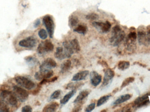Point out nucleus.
<instances>
[{
  "mask_svg": "<svg viewBox=\"0 0 150 112\" xmlns=\"http://www.w3.org/2000/svg\"><path fill=\"white\" fill-rule=\"evenodd\" d=\"M147 35H148V37H149V38L150 39V30L149 32H148Z\"/></svg>",
  "mask_w": 150,
  "mask_h": 112,
  "instance_id": "ea45409f",
  "label": "nucleus"
},
{
  "mask_svg": "<svg viewBox=\"0 0 150 112\" xmlns=\"http://www.w3.org/2000/svg\"><path fill=\"white\" fill-rule=\"evenodd\" d=\"M13 93L16 97L20 102L23 103L28 99L29 94L24 89L17 85H15L13 87Z\"/></svg>",
  "mask_w": 150,
  "mask_h": 112,
  "instance_id": "423d86ee",
  "label": "nucleus"
},
{
  "mask_svg": "<svg viewBox=\"0 0 150 112\" xmlns=\"http://www.w3.org/2000/svg\"><path fill=\"white\" fill-rule=\"evenodd\" d=\"M72 65L71 61L69 60H66L62 63L61 65V73H64L67 72L70 69Z\"/></svg>",
  "mask_w": 150,
  "mask_h": 112,
  "instance_id": "412c9836",
  "label": "nucleus"
},
{
  "mask_svg": "<svg viewBox=\"0 0 150 112\" xmlns=\"http://www.w3.org/2000/svg\"><path fill=\"white\" fill-rule=\"evenodd\" d=\"M82 85H83V83L77 82H76L70 83L68 84L67 85L65 88L67 89L76 90L77 89H78L79 87H81Z\"/></svg>",
  "mask_w": 150,
  "mask_h": 112,
  "instance_id": "b1692460",
  "label": "nucleus"
},
{
  "mask_svg": "<svg viewBox=\"0 0 150 112\" xmlns=\"http://www.w3.org/2000/svg\"><path fill=\"white\" fill-rule=\"evenodd\" d=\"M95 107V103H92V104H90V105L88 106L85 109L86 112H91L92 111L94 110Z\"/></svg>",
  "mask_w": 150,
  "mask_h": 112,
  "instance_id": "f704fd0d",
  "label": "nucleus"
},
{
  "mask_svg": "<svg viewBox=\"0 0 150 112\" xmlns=\"http://www.w3.org/2000/svg\"><path fill=\"white\" fill-rule=\"evenodd\" d=\"M38 35L41 39H45L47 37V32L44 29H41L38 32Z\"/></svg>",
  "mask_w": 150,
  "mask_h": 112,
  "instance_id": "473e14b6",
  "label": "nucleus"
},
{
  "mask_svg": "<svg viewBox=\"0 0 150 112\" xmlns=\"http://www.w3.org/2000/svg\"><path fill=\"white\" fill-rule=\"evenodd\" d=\"M59 104L57 103H52L47 105L43 108V112H54L57 111L59 108Z\"/></svg>",
  "mask_w": 150,
  "mask_h": 112,
  "instance_id": "6ab92c4d",
  "label": "nucleus"
},
{
  "mask_svg": "<svg viewBox=\"0 0 150 112\" xmlns=\"http://www.w3.org/2000/svg\"><path fill=\"white\" fill-rule=\"evenodd\" d=\"M78 23L79 19L77 17L74 15H71L69 17V26L71 28H74L76 26Z\"/></svg>",
  "mask_w": 150,
  "mask_h": 112,
  "instance_id": "a878e982",
  "label": "nucleus"
},
{
  "mask_svg": "<svg viewBox=\"0 0 150 112\" xmlns=\"http://www.w3.org/2000/svg\"><path fill=\"white\" fill-rule=\"evenodd\" d=\"M86 18L88 20H97L99 18V16L98 14L96 13H90L86 15Z\"/></svg>",
  "mask_w": 150,
  "mask_h": 112,
  "instance_id": "2f4dec72",
  "label": "nucleus"
},
{
  "mask_svg": "<svg viewBox=\"0 0 150 112\" xmlns=\"http://www.w3.org/2000/svg\"><path fill=\"white\" fill-rule=\"evenodd\" d=\"M91 92V90L85 89L79 92L78 96L76 97L74 101V104H78V103H82L83 100L86 98Z\"/></svg>",
  "mask_w": 150,
  "mask_h": 112,
  "instance_id": "2eb2a0df",
  "label": "nucleus"
},
{
  "mask_svg": "<svg viewBox=\"0 0 150 112\" xmlns=\"http://www.w3.org/2000/svg\"><path fill=\"white\" fill-rule=\"evenodd\" d=\"M125 37V33L119 25H116L112 30V36L110 38V43L114 46H117L123 41Z\"/></svg>",
  "mask_w": 150,
  "mask_h": 112,
  "instance_id": "f257e3e1",
  "label": "nucleus"
},
{
  "mask_svg": "<svg viewBox=\"0 0 150 112\" xmlns=\"http://www.w3.org/2000/svg\"><path fill=\"white\" fill-rule=\"evenodd\" d=\"M37 44V41L36 39L32 36L22 39L18 43L19 46L27 48H33L36 46Z\"/></svg>",
  "mask_w": 150,
  "mask_h": 112,
  "instance_id": "6e6552de",
  "label": "nucleus"
},
{
  "mask_svg": "<svg viewBox=\"0 0 150 112\" xmlns=\"http://www.w3.org/2000/svg\"><path fill=\"white\" fill-rule=\"evenodd\" d=\"M58 77H52L51 79H47V83L53 82H55V81L58 79Z\"/></svg>",
  "mask_w": 150,
  "mask_h": 112,
  "instance_id": "58836bf2",
  "label": "nucleus"
},
{
  "mask_svg": "<svg viewBox=\"0 0 150 112\" xmlns=\"http://www.w3.org/2000/svg\"><path fill=\"white\" fill-rule=\"evenodd\" d=\"M43 23L46 28L49 37L52 38L54 31V23L53 18L49 15L45 16L43 17Z\"/></svg>",
  "mask_w": 150,
  "mask_h": 112,
  "instance_id": "7ed1b4c3",
  "label": "nucleus"
},
{
  "mask_svg": "<svg viewBox=\"0 0 150 112\" xmlns=\"http://www.w3.org/2000/svg\"><path fill=\"white\" fill-rule=\"evenodd\" d=\"M22 112H31L32 111V108L30 106H25L22 108Z\"/></svg>",
  "mask_w": 150,
  "mask_h": 112,
  "instance_id": "c9c22d12",
  "label": "nucleus"
},
{
  "mask_svg": "<svg viewBox=\"0 0 150 112\" xmlns=\"http://www.w3.org/2000/svg\"><path fill=\"white\" fill-rule=\"evenodd\" d=\"M150 103V100L149 99H147V100L144 101V102H142L141 104H139V105H137V107H142L143 106H145L147 105L149 103Z\"/></svg>",
  "mask_w": 150,
  "mask_h": 112,
  "instance_id": "e433bc0d",
  "label": "nucleus"
},
{
  "mask_svg": "<svg viewBox=\"0 0 150 112\" xmlns=\"http://www.w3.org/2000/svg\"><path fill=\"white\" fill-rule=\"evenodd\" d=\"M89 71L86 70L78 72L73 76L72 81L74 82H79V81L84 80L89 75Z\"/></svg>",
  "mask_w": 150,
  "mask_h": 112,
  "instance_id": "dca6fc26",
  "label": "nucleus"
},
{
  "mask_svg": "<svg viewBox=\"0 0 150 112\" xmlns=\"http://www.w3.org/2000/svg\"><path fill=\"white\" fill-rule=\"evenodd\" d=\"M40 24V20L39 19H37V20L35 21V22H34V27H35V28H37V27H38L39 26Z\"/></svg>",
  "mask_w": 150,
  "mask_h": 112,
  "instance_id": "4c0bfd02",
  "label": "nucleus"
},
{
  "mask_svg": "<svg viewBox=\"0 0 150 112\" xmlns=\"http://www.w3.org/2000/svg\"><path fill=\"white\" fill-rule=\"evenodd\" d=\"M61 94V91L60 90L55 91L50 96V100L58 99L60 97Z\"/></svg>",
  "mask_w": 150,
  "mask_h": 112,
  "instance_id": "7c9ffc66",
  "label": "nucleus"
},
{
  "mask_svg": "<svg viewBox=\"0 0 150 112\" xmlns=\"http://www.w3.org/2000/svg\"><path fill=\"white\" fill-rule=\"evenodd\" d=\"M127 38L131 39V40H136L137 38V34L136 32H130L128 35Z\"/></svg>",
  "mask_w": 150,
  "mask_h": 112,
  "instance_id": "72a5a7b5",
  "label": "nucleus"
},
{
  "mask_svg": "<svg viewBox=\"0 0 150 112\" xmlns=\"http://www.w3.org/2000/svg\"><path fill=\"white\" fill-rule=\"evenodd\" d=\"M149 94H145L144 96H143L142 97H140L137 99L135 100L134 104L136 105H138L139 104H141V103L144 102V101L147 100V99H149Z\"/></svg>",
  "mask_w": 150,
  "mask_h": 112,
  "instance_id": "c85d7f7f",
  "label": "nucleus"
},
{
  "mask_svg": "<svg viewBox=\"0 0 150 112\" xmlns=\"http://www.w3.org/2000/svg\"><path fill=\"white\" fill-rule=\"evenodd\" d=\"M26 63L30 66H34L38 65L39 61L38 59L32 56H27L25 58Z\"/></svg>",
  "mask_w": 150,
  "mask_h": 112,
  "instance_id": "393cba45",
  "label": "nucleus"
},
{
  "mask_svg": "<svg viewBox=\"0 0 150 112\" xmlns=\"http://www.w3.org/2000/svg\"><path fill=\"white\" fill-rule=\"evenodd\" d=\"M132 97V95L130 94H125L124 95L118 98L113 103V105H118L122 103H124L126 101H128Z\"/></svg>",
  "mask_w": 150,
  "mask_h": 112,
  "instance_id": "a211bd4d",
  "label": "nucleus"
},
{
  "mask_svg": "<svg viewBox=\"0 0 150 112\" xmlns=\"http://www.w3.org/2000/svg\"><path fill=\"white\" fill-rule=\"evenodd\" d=\"M90 77L91 83L94 87H97L101 82L102 77L96 71H92L90 73Z\"/></svg>",
  "mask_w": 150,
  "mask_h": 112,
  "instance_id": "f8f14e48",
  "label": "nucleus"
},
{
  "mask_svg": "<svg viewBox=\"0 0 150 112\" xmlns=\"http://www.w3.org/2000/svg\"><path fill=\"white\" fill-rule=\"evenodd\" d=\"M3 101L11 106H16L18 104V99L13 92L8 90H3L0 94Z\"/></svg>",
  "mask_w": 150,
  "mask_h": 112,
  "instance_id": "f03ea898",
  "label": "nucleus"
},
{
  "mask_svg": "<svg viewBox=\"0 0 150 112\" xmlns=\"http://www.w3.org/2000/svg\"><path fill=\"white\" fill-rule=\"evenodd\" d=\"M74 53H78L80 51V46L77 39H74L69 42Z\"/></svg>",
  "mask_w": 150,
  "mask_h": 112,
  "instance_id": "aec40b11",
  "label": "nucleus"
},
{
  "mask_svg": "<svg viewBox=\"0 0 150 112\" xmlns=\"http://www.w3.org/2000/svg\"><path fill=\"white\" fill-rule=\"evenodd\" d=\"M76 92V89L72 90L71 91L66 94L63 98L61 100L60 103L61 104L65 105L69 101L70 99L74 96Z\"/></svg>",
  "mask_w": 150,
  "mask_h": 112,
  "instance_id": "f3484780",
  "label": "nucleus"
},
{
  "mask_svg": "<svg viewBox=\"0 0 150 112\" xmlns=\"http://www.w3.org/2000/svg\"><path fill=\"white\" fill-rule=\"evenodd\" d=\"M92 25L99 32L102 33H107L109 32L112 26L111 23L108 21L105 23L94 22L92 23Z\"/></svg>",
  "mask_w": 150,
  "mask_h": 112,
  "instance_id": "0eeeda50",
  "label": "nucleus"
},
{
  "mask_svg": "<svg viewBox=\"0 0 150 112\" xmlns=\"http://www.w3.org/2000/svg\"><path fill=\"white\" fill-rule=\"evenodd\" d=\"M114 76V71L111 69H107L105 71L102 85L103 86H106L109 84Z\"/></svg>",
  "mask_w": 150,
  "mask_h": 112,
  "instance_id": "9b49d317",
  "label": "nucleus"
},
{
  "mask_svg": "<svg viewBox=\"0 0 150 112\" xmlns=\"http://www.w3.org/2000/svg\"><path fill=\"white\" fill-rule=\"evenodd\" d=\"M134 77H132L126 78V79H125V80L123 81V82H122V84L121 86V89H123L124 87L127 86L129 84L134 82Z\"/></svg>",
  "mask_w": 150,
  "mask_h": 112,
  "instance_id": "cd10ccee",
  "label": "nucleus"
},
{
  "mask_svg": "<svg viewBox=\"0 0 150 112\" xmlns=\"http://www.w3.org/2000/svg\"><path fill=\"white\" fill-rule=\"evenodd\" d=\"M111 97V95H106V96H104L100 97L97 102V106L98 107V106H101L102 105L104 104L105 103H106L108 101Z\"/></svg>",
  "mask_w": 150,
  "mask_h": 112,
  "instance_id": "bb28decb",
  "label": "nucleus"
},
{
  "mask_svg": "<svg viewBox=\"0 0 150 112\" xmlns=\"http://www.w3.org/2000/svg\"><path fill=\"white\" fill-rule=\"evenodd\" d=\"M137 36H138V42L140 44L147 46L149 44L150 39L144 31H138Z\"/></svg>",
  "mask_w": 150,
  "mask_h": 112,
  "instance_id": "ddd939ff",
  "label": "nucleus"
},
{
  "mask_svg": "<svg viewBox=\"0 0 150 112\" xmlns=\"http://www.w3.org/2000/svg\"><path fill=\"white\" fill-rule=\"evenodd\" d=\"M9 111V108L3 101H0V112H8Z\"/></svg>",
  "mask_w": 150,
  "mask_h": 112,
  "instance_id": "c756f323",
  "label": "nucleus"
},
{
  "mask_svg": "<svg viewBox=\"0 0 150 112\" xmlns=\"http://www.w3.org/2000/svg\"><path fill=\"white\" fill-rule=\"evenodd\" d=\"M15 80L18 84L21 87L28 90H31L36 86L35 83L30 79L23 76H17L15 77Z\"/></svg>",
  "mask_w": 150,
  "mask_h": 112,
  "instance_id": "20e7f679",
  "label": "nucleus"
},
{
  "mask_svg": "<svg viewBox=\"0 0 150 112\" xmlns=\"http://www.w3.org/2000/svg\"><path fill=\"white\" fill-rule=\"evenodd\" d=\"M54 72L52 70H40L36 72L34 77L38 81H41L44 79H49L53 76Z\"/></svg>",
  "mask_w": 150,
  "mask_h": 112,
  "instance_id": "9d476101",
  "label": "nucleus"
},
{
  "mask_svg": "<svg viewBox=\"0 0 150 112\" xmlns=\"http://www.w3.org/2000/svg\"><path fill=\"white\" fill-rule=\"evenodd\" d=\"M54 49V46L51 41L46 40L41 42L38 47L37 51L40 55H44L47 53L51 52Z\"/></svg>",
  "mask_w": 150,
  "mask_h": 112,
  "instance_id": "39448f33",
  "label": "nucleus"
},
{
  "mask_svg": "<svg viewBox=\"0 0 150 112\" xmlns=\"http://www.w3.org/2000/svg\"><path fill=\"white\" fill-rule=\"evenodd\" d=\"M130 66V63L127 61H120L118 64V68L119 70H124L128 68Z\"/></svg>",
  "mask_w": 150,
  "mask_h": 112,
  "instance_id": "5701e85b",
  "label": "nucleus"
},
{
  "mask_svg": "<svg viewBox=\"0 0 150 112\" xmlns=\"http://www.w3.org/2000/svg\"><path fill=\"white\" fill-rule=\"evenodd\" d=\"M56 66V61L52 58H48L42 63L40 67V70H49L55 68Z\"/></svg>",
  "mask_w": 150,
  "mask_h": 112,
  "instance_id": "1a4fd4ad",
  "label": "nucleus"
},
{
  "mask_svg": "<svg viewBox=\"0 0 150 112\" xmlns=\"http://www.w3.org/2000/svg\"><path fill=\"white\" fill-rule=\"evenodd\" d=\"M74 31L79 33V34L84 35L86 34V32H87V27L85 25H80L74 29Z\"/></svg>",
  "mask_w": 150,
  "mask_h": 112,
  "instance_id": "4be33fe9",
  "label": "nucleus"
},
{
  "mask_svg": "<svg viewBox=\"0 0 150 112\" xmlns=\"http://www.w3.org/2000/svg\"><path fill=\"white\" fill-rule=\"evenodd\" d=\"M55 58L59 60H62L67 58H70L68 54L62 47H58L56 48V51L54 53Z\"/></svg>",
  "mask_w": 150,
  "mask_h": 112,
  "instance_id": "4468645a",
  "label": "nucleus"
}]
</instances>
